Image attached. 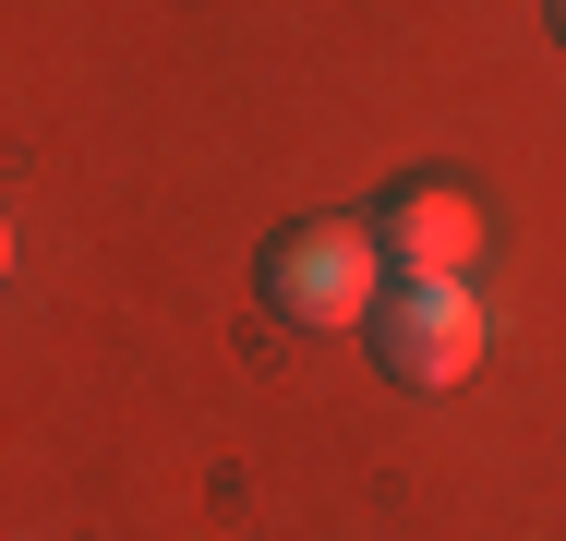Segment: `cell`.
<instances>
[{
    "label": "cell",
    "instance_id": "obj_3",
    "mask_svg": "<svg viewBox=\"0 0 566 541\" xmlns=\"http://www.w3.org/2000/svg\"><path fill=\"white\" fill-rule=\"evenodd\" d=\"M361 229H374L386 277H470V253H482V205L447 193V181H398Z\"/></svg>",
    "mask_w": 566,
    "mask_h": 541
},
{
    "label": "cell",
    "instance_id": "obj_4",
    "mask_svg": "<svg viewBox=\"0 0 566 541\" xmlns=\"http://www.w3.org/2000/svg\"><path fill=\"white\" fill-rule=\"evenodd\" d=\"M0 277H12V216H0Z\"/></svg>",
    "mask_w": 566,
    "mask_h": 541
},
{
    "label": "cell",
    "instance_id": "obj_5",
    "mask_svg": "<svg viewBox=\"0 0 566 541\" xmlns=\"http://www.w3.org/2000/svg\"><path fill=\"white\" fill-rule=\"evenodd\" d=\"M555 36H566V0H555Z\"/></svg>",
    "mask_w": 566,
    "mask_h": 541
},
{
    "label": "cell",
    "instance_id": "obj_2",
    "mask_svg": "<svg viewBox=\"0 0 566 541\" xmlns=\"http://www.w3.org/2000/svg\"><path fill=\"white\" fill-rule=\"evenodd\" d=\"M374 373L386 385H470L482 373V301H470V277H386L374 289Z\"/></svg>",
    "mask_w": 566,
    "mask_h": 541
},
{
    "label": "cell",
    "instance_id": "obj_1",
    "mask_svg": "<svg viewBox=\"0 0 566 541\" xmlns=\"http://www.w3.org/2000/svg\"><path fill=\"white\" fill-rule=\"evenodd\" d=\"M253 289H265V314L290 325H361L374 314V289H386V253H374V229L361 216H302V229H277L265 253H253Z\"/></svg>",
    "mask_w": 566,
    "mask_h": 541
}]
</instances>
